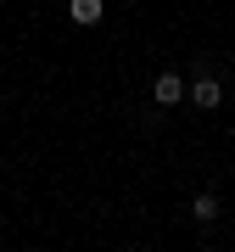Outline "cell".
I'll use <instances>...</instances> for the list:
<instances>
[{
	"label": "cell",
	"mask_w": 235,
	"mask_h": 252,
	"mask_svg": "<svg viewBox=\"0 0 235 252\" xmlns=\"http://www.w3.org/2000/svg\"><path fill=\"white\" fill-rule=\"evenodd\" d=\"M185 95H190V101H196V107H202V112H213V107H218V101H224V84H218V79H207V73H196V79H190V84H185Z\"/></svg>",
	"instance_id": "1"
},
{
	"label": "cell",
	"mask_w": 235,
	"mask_h": 252,
	"mask_svg": "<svg viewBox=\"0 0 235 252\" xmlns=\"http://www.w3.org/2000/svg\"><path fill=\"white\" fill-rule=\"evenodd\" d=\"M151 101H157V107H174V101H185V79H179V73H163V79L151 84Z\"/></svg>",
	"instance_id": "2"
},
{
	"label": "cell",
	"mask_w": 235,
	"mask_h": 252,
	"mask_svg": "<svg viewBox=\"0 0 235 252\" xmlns=\"http://www.w3.org/2000/svg\"><path fill=\"white\" fill-rule=\"evenodd\" d=\"M67 11H73V23L90 28V23H101V11H107V6H101V0H67Z\"/></svg>",
	"instance_id": "3"
},
{
	"label": "cell",
	"mask_w": 235,
	"mask_h": 252,
	"mask_svg": "<svg viewBox=\"0 0 235 252\" xmlns=\"http://www.w3.org/2000/svg\"><path fill=\"white\" fill-rule=\"evenodd\" d=\"M190 219H196V224H213V219H218V196H213V190H202V196L190 202Z\"/></svg>",
	"instance_id": "4"
}]
</instances>
